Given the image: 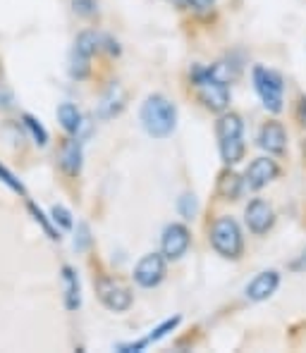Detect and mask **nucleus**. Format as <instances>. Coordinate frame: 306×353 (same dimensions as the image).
<instances>
[{
  "instance_id": "nucleus-1",
  "label": "nucleus",
  "mask_w": 306,
  "mask_h": 353,
  "mask_svg": "<svg viewBox=\"0 0 306 353\" xmlns=\"http://www.w3.org/2000/svg\"><path fill=\"white\" fill-rule=\"evenodd\" d=\"M139 117H142L146 134L153 139H168L178 127V108L160 93H153L144 101Z\"/></svg>"
},
{
  "instance_id": "nucleus-2",
  "label": "nucleus",
  "mask_w": 306,
  "mask_h": 353,
  "mask_svg": "<svg viewBox=\"0 0 306 353\" xmlns=\"http://www.w3.org/2000/svg\"><path fill=\"white\" fill-rule=\"evenodd\" d=\"M191 86L196 88L199 103L211 112H225L230 105V88L225 81L216 79L209 67H194L191 70Z\"/></svg>"
},
{
  "instance_id": "nucleus-3",
  "label": "nucleus",
  "mask_w": 306,
  "mask_h": 353,
  "mask_svg": "<svg viewBox=\"0 0 306 353\" xmlns=\"http://www.w3.org/2000/svg\"><path fill=\"white\" fill-rule=\"evenodd\" d=\"M211 246L218 256L227 258V261H240L242 251H245V236H242V230L237 225L235 217L230 215H220L213 220L209 232Z\"/></svg>"
},
{
  "instance_id": "nucleus-4",
  "label": "nucleus",
  "mask_w": 306,
  "mask_h": 353,
  "mask_svg": "<svg viewBox=\"0 0 306 353\" xmlns=\"http://www.w3.org/2000/svg\"><path fill=\"white\" fill-rule=\"evenodd\" d=\"M254 88H256L258 98H261L263 108L273 115L283 112V91H285V79L283 74L276 70H268V67L256 65L254 67Z\"/></svg>"
},
{
  "instance_id": "nucleus-5",
  "label": "nucleus",
  "mask_w": 306,
  "mask_h": 353,
  "mask_svg": "<svg viewBox=\"0 0 306 353\" xmlns=\"http://www.w3.org/2000/svg\"><path fill=\"white\" fill-rule=\"evenodd\" d=\"M93 287H96L98 301H101L108 310H113V313H124V310L132 308L134 296L129 292V287H124L120 279L101 274V277L93 279Z\"/></svg>"
},
{
  "instance_id": "nucleus-6",
  "label": "nucleus",
  "mask_w": 306,
  "mask_h": 353,
  "mask_svg": "<svg viewBox=\"0 0 306 353\" xmlns=\"http://www.w3.org/2000/svg\"><path fill=\"white\" fill-rule=\"evenodd\" d=\"M165 256L163 253H146L142 261L134 268V282L144 289H153L158 287L165 279Z\"/></svg>"
},
{
  "instance_id": "nucleus-7",
  "label": "nucleus",
  "mask_w": 306,
  "mask_h": 353,
  "mask_svg": "<svg viewBox=\"0 0 306 353\" xmlns=\"http://www.w3.org/2000/svg\"><path fill=\"white\" fill-rule=\"evenodd\" d=\"M191 243V234L187 230V225L173 222V225L165 227L163 239H160V253L165 256V261H180L187 253Z\"/></svg>"
},
{
  "instance_id": "nucleus-8",
  "label": "nucleus",
  "mask_w": 306,
  "mask_h": 353,
  "mask_svg": "<svg viewBox=\"0 0 306 353\" xmlns=\"http://www.w3.org/2000/svg\"><path fill=\"white\" fill-rule=\"evenodd\" d=\"M245 222L251 234L263 236L273 225H276V210H273V205L268 203V201L254 199L251 203L245 208Z\"/></svg>"
},
{
  "instance_id": "nucleus-9",
  "label": "nucleus",
  "mask_w": 306,
  "mask_h": 353,
  "mask_svg": "<svg viewBox=\"0 0 306 353\" xmlns=\"http://www.w3.org/2000/svg\"><path fill=\"white\" fill-rule=\"evenodd\" d=\"M278 176H280V165L273 158H266V155H263V158H256L247 168L245 181H247L249 189L258 191V189H263V186L271 184L273 179H278Z\"/></svg>"
},
{
  "instance_id": "nucleus-10",
  "label": "nucleus",
  "mask_w": 306,
  "mask_h": 353,
  "mask_svg": "<svg viewBox=\"0 0 306 353\" xmlns=\"http://www.w3.org/2000/svg\"><path fill=\"white\" fill-rule=\"evenodd\" d=\"M280 287V272L278 270H263L258 272L251 282L247 284V299L254 301V303H261V301L271 299L273 294L278 292Z\"/></svg>"
},
{
  "instance_id": "nucleus-11",
  "label": "nucleus",
  "mask_w": 306,
  "mask_h": 353,
  "mask_svg": "<svg viewBox=\"0 0 306 353\" xmlns=\"http://www.w3.org/2000/svg\"><path fill=\"white\" fill-rule=\"evenodd\" d=\"M82 160H84V153H82V141L75 137H67L62 139L60 143V153H58V163H60V170L65 172L67 176H79L82 172Z\"/></svg>"
},
{
  "instance_id": "nucleus-12",
  "label": "nucleus",
  "mask_w": 306,
  "mask_h": 353,
  "mask_svg": "<svg viewBox=\"0 0 306 353\" xmlns=\"http://www.w3.org/2000/svg\"><path fill=\"white\" fill-rule=\"evenodd\" d=\"M258 146L273 155H283L287 150V132L278 119H271L258 132Z\"/></svg>"
},
{
  "instance_id": "nucleus-13",
  "label": "nucleus",
  "mask_w": 306,
  "mask_h": 353,
  "mask_svg": "<svg viewBox=\"0 0 306 353\" xmlns=\"http://www.w3.org/2000/svg\"><path fill=\"white\" fill-rule=\"evenodd\" d=\"M124 103H127V93L120 84H111L108 91L103 93L101 103H98V117L101 119H113L124 110Z\"/></svg>"
},
{
  "instance_id": "nucleus-14",
  "label": "nucleus",
  "mask_w": 306,
  "mask_h": 353,
  "mask_svg": "<svg viewBox=\"0 0 306 353\" xmlns=\"http://www.w3.org/2000/svg\"><path fill=\"white\" fill-rule=\"evenodd\" d=\"M242 189H245V179H242L237 172H232V170H222V172L218 174L216 191L222 201H237L242 196Z\"/></svg>"
},
{
  "instance_id": "nucleus-15",
  "label": "nucleus",
  "mask_w": 306,
  "mask_h": 353,
  "mask_svg": "<svg viewBox=\"0 0 306 353\" xmlns=\"http://www.w3.org/2000/svg\"><path fill=\"white\" fill-rule=\"evenodd\" d=\"M245 134V122H242V117L237 115V112H220V117H218L216 122V137L218 141L220 139H235V137H242Z\"/></svg>"
},
{
  "instance_id": "nucleus-16",
  "label": "nucleus",
  "mask_w": 306,
  "mask_h": 353,
  "mask_svg": "<svg viewBox=\"0 0 306 353\" xmlns=\"http://www.w3.org/2000/svg\"><path fill=\"white\" fill-rule=\"evenodd\" d=\"M218 148H220V158L227 168L242 163V158H245V153H247V146H245V141H242V137L220 139V141H218Z\"/></svg>"
},
{
  "instance_id": "nucleus-17",
  "label": "nucleus",
  "mask_w": 306,
  "mask_h": 353,
  "mask_svg": "<svg viewBox=\"0 0 306 353\" xmlns=\"http://www.w3.org/2000/svg\"><path fill=\"white\" fill-rule=\"evenodd\" d=\"M58 122L70 137H77L82 129V112L77 110L75 103H60L58 105Z\"/></svg>"
},
{
  "instance_id": "nucleus-18",
  "label": "nucleus",
  "mask_w": 306,
  "mask_h": 353,
  "mask_svg": "<svg viewBox=\"0 0 306 353\" xmlns=\"http://www.w3.org/2000/svg\"><path fill=\"white\" fill-rule=\"evenodd\" d=\"M62 282H65V308L67 310H77L82 303V296H79V279H77L75 270L70 265L62 268Z\"/></svg>"
},
{
  "instance_id": "nucleus-19",
  "label": "nucleus",
  "mask_w": 306,
  "mask_h": 353,
  "mask_svg": "<svg viewBox=\"0 0 306 353\" xmlns=\"http://www.w3.org/2000/svg\"><path fill=\"white\" fill-rule=\"evenodd\" d=\"M75 50L86 55V58H93V55L103 50V36H98L96 31H82L75 41Z\"/></svg>"
},
{
  "instance_id": "nucleus-20",
  "label": "nucleus",
  "mask_w": 306,
  "mask_h": 353,
  "mask_svg": "<svg viewBox=\"0 0 306 353\" xmlns=\"http://www.w3.org/2000/svg\"><path fill=\"white\" fill-rule=\"evenodd\" d=\"M91 58H86V55L77 53V50H72V58H70V74L75 77L77 81H84L86 77L91 74V65H89Z\"/></svg>"
},
{
  "instance_id": "nucleus-21",
  "label": "nucleus",
  "mask_w": 306,
  "mask_h": 353,
  "mask_svg": "<svg viewBox=\"0 0 306 353\" xmlns=\"http://www.w3.org/2000/svg\"><path fill=\"white\" fill-rule=\"evenodd\" d=\"M27 208H29L31 217H34V220L41 225V230L46 232V236H48L50 241H60V239H62V236H60V232L55 230V227H53V222H50L48 217L44 215V210H41V208H36V203H31V201L27 203Z\"/></svg>"
},
{
  "instance_id": "nucleus-22",
  "label": "nucleus",
  "mask_w": 306,
  "mask_h": 353,
  "mask_svg": "<svg viewBox=\"0 0 306 353\" xmlns=\"http://www.w3.org/2000/svg\"><path fill=\"white\" fill-rule=\"evenodd\" d=\"M22 122H24V127H27L29 132H31V137H34V141L39 143V146H46V143H48V132H46L44 124H41L39 119L31 117V115H27V112H24V115H22Z\"/></svg>"
},
{
  "instance_id": "nucleus-23",
  "label": "nucleus",
  "mask_w": 306,
  "mask_h": 353,
  "mask_svg": "<svg viewBox=\"0 0 306 353\" xmlns=\"http://www.w3.org/2000/svg\"><path fill=\"white\" fill-rule=\"evenodd\" d=\"M180 320H182V318H180V315H175V318H168L163 325H158V327H155V330L151 332V334L146 336V341H149V344H151V341H160L165 334H170V332H173L175 327L180 325Z\"/></svg>"
},
{
  "instance_id": "nucleus-24",
  "label": "nucleus",
  "mask_w": 306,
  "mask_h": 353,
  "mask_svg": "<svg viewBox=\"0 0 306 353\" xmlns=\"http://www.w3.org/2000/svg\"><path fill=\"white\" fill-rule=\"evenodd\" d=\"M178 210H180V215H182L184 220H194L196 210H199V205H196V196L194 194H184L182 199H180V203H178Z\"/></svg>"
},
{
  "instance_id": "nucleus-25",
  "label": "nucleus",
  "mask_w": 306,
  "mask_h": 353,
  "mask_svg": "<svg viewBox=\"0 0 306 353\" xmlns=\"http://www.w3.org/2000/svg\"><path fill=\"white\" fill-rule=\"evenodd\" d=\"M50 220L55 222V225H60L62 230H72L75 227V220H72V215H70V210L67 208H62V205H53L50 208Z\"/></svg>"
},
{
  "instance_id": "nucleus-26",
  "label": "nucleus",
  "mask_w": 306,
  "mask_h": 353,
  "mask_svg": "<svg viewBox=\"0 0 306 353\" xmlns=\"http://www.w3.org/2000/svg\"><path fill=\"white\" fill-rule=\"evenodd\" d=\"M0 181H3V184H8L10 189L15 191V194L27 196V189H24V184H22V181H19L12 172H10V170L5 168V165H0Z\"/></svg>"
},
{
  "instance_id": "nucleus-27",
  "label": "nucleus",
  "mask_w": 306,
  "mask_h": 353,
  "mask_svg": "<svg viewBox=\"0 0 306 353\" xmlns=\"http://www.w3.org/2000/svg\"><path fill=\"white\" fill-rule=\"evenodd\" d=\"M72 10L79 17H93L98 8H96V0H72Z\"/></svg>"
},
{
  "instance_id": "nucleus-28",
  "label": "nucleus",
  "mask_w": 306,
  "mask_h": 353,
  "mask_svg": "<svg viewBox=\"0 0 306 353\" xmlns=\"http://www.w3.org/2000/svg\"><path fill=\"white\" fill-rule=\"evenodd\" d=\"M77 236L75 239V248L77 251H86V248H89V243H91V234H89V225H86V222H79V225H77Z\"/></svg>"
},
{
  "instance_id": "nucleus-29",
  "label": "nucleus",
  "mask_w": 306,
  "mask_h": 353,
  "mask_svg": "<svg viewBox=\"0 0 306 353\" xmlns=\"http://www.w3.org/2000/svg\"><path fill=\"white\" fill-rule=\"evenodd\" d=\"M187 3H189L196 12H209V10H213L216 0H187Z\"/></svg>"
},
{
  "instance_id": "nucleus-30",
  "label": "nucleus",
  "mask_w": 306,
  "mask_h": 353,
  "mask_svg": "<svg viewBox=\"0 0 306 353\" xmlns=\"http://www.w3.org/2000/svg\"><path fill=\"white\" fill-rule=\"evenodd\" d=\"M103 48L111 55H120V46H117V41H113L111 36H103Z\"/></svg>"
},
{
  "instance_id": "nucleus-31",
  "label": "nucleus",
  "mask_w": 306,
  "mask_h": 353,
  "mask_svg": "<svg viewBox=\"0 0 306 353\" xmlns=\"http://www.w3.org/2000/svg\"><path fill=\"white\" fill-rule=\"evenodd\" d=\"M304 153H306V137H304Z\"/></svg>"
}]
</instances>
